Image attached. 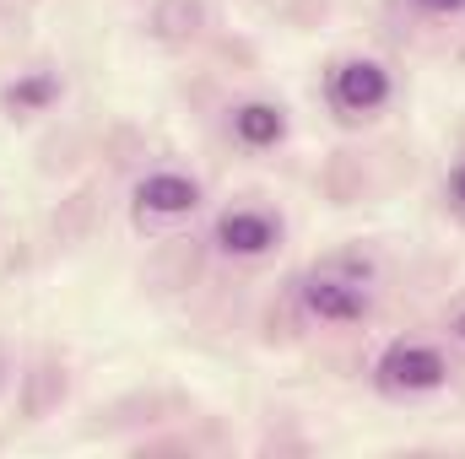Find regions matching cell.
<instances>
[{
    "label": "cell",
    "instance_id": "4",
    "mask_svg": "<svg viewBox=\"0 0 465 459\" xmlns=\"http://www.w3.org/2000/svg\"><path fill=\"white\" fill-rule=\"evenodd\" d=\"M303 303H309V314H320V319H331V325H351V319H362V308H368V298L347 287V281H309L303 287Z\"/></svg>",
    "mask_w": 465,
    "mask_h": 459
},
{
    "label": "cell",
    "instance_id": "7",
    "mask_svg": "<svg viewBox=\"0 0 465 459\" xmlns=\"http://www.w3.org/2000/svg\"><path fill=\"white\" fill-rule=\"evenodd\" d=\"M16 103H38V98H49V82H33V87H22V93H11Z\"/></svg>",
    "mask_w": 465,
    "mask_h": 459
},
{
    "label": "cell",
    "instance_id": "6",
    "mask_svg": "<svg viewBox=\"0 0 465 459\" xmlns=\"http://www.w3.org/2000/svg\"><path fill=\"white\" fill-rule=\"evenodd\" d=\"M282 109H271V103H243L238 114H232V135L243 141V146H276L282 141Z\"/></svg>",
    "mask_w": 465,
    "mask_h": 459
},
{
    "label": "cell",
    "instance_id": "8",
    "mask_svg": "<svg viewBox=\"0 0 465 459\" xmlns=\"http://www.w3.org/2000/svg\"><path fill=\"white\" fill-rule=\"evenodd\" d=\"M417 5H422V11H460L465 0H417Z\"/></svg>",
    "mask_w": 465,
    "mask_h": 459
},
{
    "label": "cell",
    "instance_id": "2",
    "mask_svg": "<svg viewBox=\"0 0 465 459\" xmlns=\"http://www.w3.org/2000/svg\"><path fill=\"white\" fill-rule=\"evenodd\" d=\"M331 98H336V109H347V114H373V109L390 98V76H384V65H373V60H347V65L331 76Z\"/></svg>",
    "mask_w": 465,
    "mask_h": 459
},
{
    "label": "cell",
    "instance_id": "5",
    "mask_svg": "<svg viewBox=\"0 0 465 459\" xmlns=\"http://www.w3.org/2000/svg\"><path fill=\"white\" fill-rule=\"evenodd\" d=\"M217 238H223L228 254H265V249L276 243V222L260 217V211H228V217L217 222Z\"/></svg>",
    "mask_w": 465,
    "mask_h": 459
},
{
    "label": "cell",
    "instance_id": "1",
    "mask_svg": "<svg viewBox=\"0 0 465 459\" xmlns=\"http://www.w3.org/2000/svg\"><path fill=\"white\" fill-rule=\"evenodd\" d=\"M444 373H450L444 356L433 346H417V341H401L379 356V384L395 389V395H428V389L444 384Z\"/></svg>",
    "mask_w": 465,
    "mask_h": 459
},
{
    "label": "cell",
    "instance_id": "9",
    "mask_svg": "<svg viewBox=\"0 0 465 459\" xmlns=\"http://www.w3.org/2000/svg\"><path fill=\"white\" fill-rule=\"evenodd\" d=\"M455 200H465V168L455 173Z\"/></svg>",
    "mask_w": 465,
    "mask_h": 459
},
{
    "label": "cell",
    "instance_id": "10",
    "mask_svg": "<svg viewBox=\"0 0 465 459\" xmlns=\"http://www.w3.org/2000/svg\"><path fill=\"white\" fill-rule=\"evenodd\" d=\"M460 336H465V319H460Z\"/></svg>",
    "mask_w": 465,
    "mask_h": 459
},
{
    "label": "cell",
    "instance_id": "3",
    "mask_svg": "<svg viewBox=\"0 0 465 459\" xmlns=\"http://www.w3.org/2000/svg\"><path fill=\"white\" fill-rule=\"evenodd\" d=\"M135 200H141L146 211H157V217H184V211H195L201 190H195L184 173H152V179L135 190Z\"/></svg>",
    "mask_w": 465,
    "mask_h": 459
}]
</instances>
